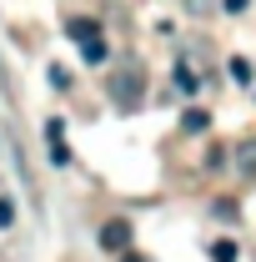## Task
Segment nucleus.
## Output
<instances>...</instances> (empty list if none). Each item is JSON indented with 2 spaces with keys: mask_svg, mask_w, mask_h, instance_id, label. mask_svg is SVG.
Wrapping results in <instances>:
<instances>
[{
  "mask_svg": "<svg viewBox=\"0 0 256 262\" xmlns=\"http://www.w3.org/2000/svg\"><path fill=\"white\" fill-rule=\"evenodd\" d=\"M111 96H116L121 111H131L136 101L146 96V71H141V61H121L111 71Z\"/></svg>",
  "mask_w": 256,
  "mask_h": 262,
  "instance_id": "nucleus-1",
  "label": "nucleus"
},
{
  "mask_svg": "<svg viewBox=\"0 0 256 262\" xmlns=\"http://www.w3.org/2000/svg\"><path fill=\"white\" fill-rule=\"evenodd\" d=\"M100 247H106V252H126L131 247V222L126 217H111V222L100 227Z\"/></svg>",
  "mask_w": 256,
  "mask_h": 262,
  "instance_id": "nucleus-2",
  "label": "nucleus"
},
{
  "mask_svg": "<svg viewBox=\"0 0 256 262\" xmlns=\"http://www.w3.org/2000/svg\"><path fill=\"white\" fill-rule=\"evenodd\" d=\"M45 141H50V162H56V166L70 162V146H65V121H61V116H50V121H45Z\"/></svg>",
  "mask_w": 256,
  "mask_h": 262,
  "instance_id": "nucleus-3",
  "label": "nucleus"
},
{
  "mask_svg": "<svg viewBox=\"0 0 256 262\" xmlns=\"http://www.w3.org/2000/svg\"><path fill=\"white\" fill-rule=\"evenodd\" d=\"M65 35H70L75 46H86V40H100V20H91V15H75V20H65Z\"/></svg>",
  "mask_w": 256,
  "mask_h": 262,
  "instance_id": "nucleus-4",
  "label": "nucleus"
},
{
  "mask_svg": "<svg viewBox=\"0 0 256 262\" xmlns=\"http://www.w3.org/2000/svg\"><path fill=\"white\" fill-rule=\"evenodd\" d=\"M236 166H241V177H256V141L236 146Z\"/></svg>",
  "mask_w": 256,
  "mask_h": 262,
  "instance_id": "nucleus-5",
  "label": "nucleus"
},
{
  "mask_svg": "<svg viewBox=\"0 0 256 262\" xmlns=\"http://www.w3.org/2000/svg\"><path fill=\"white\" fill-rule=\"evenodd\" d=\"M106 56H111V51H106V40H86V46H81V61H86V66H100Z\"/></svg>",
  "mask_w": 256,
  "mask_h": 262,
  "instance_id": "nucleus-6",
  "label": "nucleus"
},
{
  "mask_svg": "<svg viewBox=\"0 0 256 262\" xmlns=\"http://www.w3.org/2000/svg\"><path fill=\"white\" fill-rule=\"evenodd\" d=\"M206 126H211V116H206V111H196V106L181 116V131H206Z\"/></svg>",
  "mask_w": 256,
  "mask_h": 262,
  "instance_id": "nucleus-7",
  "label": "nucleus"
},
{
  "mask_svg": "<svg viewBox=\"0 0 256 262\" xmlns=\"http://www.w3.org/2000/svg\"><path fill=\"white\" fill-rule=\"evenodd\" d=\"M176 86H181L186 96L196 91V76H191V66H186V61H176Z\"/></svg>",
  "mask_w": 256,
  "mask_h": 262,
  "instance_id": "nucleus-8",
  "label": "nucleus"
},
{
  "mask_svg": "<svg viewBox=\"0 0 256 262\" xmlns=\"http://www.w3.org/2000/svg\"><path fill=\"white\" fill-rule=\"evenodd\" d=\"M211 262H236V242H216L211 247Z\"/></svg>",
  "mask_w": 256,
  "mask_h": 262,
  "instance_id": "nucleus-9",
  "label": "nucleus"
},
{
  "mask_svg": "<svg viewBox=\"0 0 256 262\" xmlns=\"http://www.w3.org/2000/svg\"><path fill=\"white\" fill-rule=\"evenodd\" d=\"M231 76L246 86V81H251V61H241V56H236V61H231Z\"/></svg>",
  "mask_w": 256,
  "mask_h": 262,
  "instance_id": "nucleus-10",
  "label": "nucleus"
},
{
  "mask_svg": "<svg viewBox=\"0 0 256 262\" xmlns=\"http://www.w3.org/2000/svg\"><path fill=\"white\" fill-rule=\"evenodd\" d=\"M10 222H15V202H5V196H0V227H10Z\"/></svg>",
  "mask_w": 256,
  "mask_h": 262,
  "instance_id": "nucleus-11",
  "label": "nucleus"
},
{
  "mask_svg": "<svg viewBox=\"0 0 256 262\" xmlns=\"http://www.w3.org/2000/svg\"><path fill=\"white\" fill-rule=\"evenodd\" d=\"M216 217L221 222H236V202H216Z\"/></svg>",
  "mask_w": 256,
  "mask_h": 262,
  "instance_id": "nucleus-12",
  "label": "nucleus"
},
{
  "mask_svg": "<svg viewBox=\"0 0 256 262\" xmlns=\"http://www.w3.org/2000/svg\"><path fill=\"white\" fill-rule=\"evenodd\" d=\"M246 10V0H226V15H241Z\"/></svg>",
  "mask_w": 256,
  "mask_h": 262,
  "instance_id": "nucleus-13",
  "label": "nucleus"
},
{
  "mask_svg": "<svg viewBox=\"0 0 256 262\" xmlns=\"http://www.w3.org/2000/svg\"><path fill=\"white\" fill-rule=\"evenodd\" d=\"M121 262H146V257H141V252H121Z\"/></svg>",
  "mask_w": 256,
  "mask_h": 262,
  "instance_id": "nucleus-14",
  "label": "nucleus"
}]
</instances>
